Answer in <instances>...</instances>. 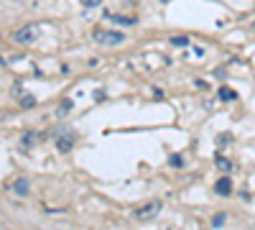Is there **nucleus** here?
Returning <instances> with one entry per match:
<instances>
[{"mask_svg": "<svg viewBox=\"0 0 255 230\" xmlns=\"http://www.w3.org/2000/svg\"><path fill=\"white\" fill-rule=\"evenodd\" d=\"M92 41L100 44V46H117L123 44L125 36L120 34V31H108V28H95L92 31Z\"/></svg>", "mask_w": 255, "mask_h": 230, "instance_id": "f257e3e1", "label": "nucleus"}, {"mask_svg": "<svg viewBox=\"0 0 255 230\" xmlns=\"http://www.w3.org/2000/svg\"><path fill=\"white\" fill-rule=\"evenodd\" d=\"M38 39V23H26L13 31V41L16 44H34Z\"/></svg>", "mask_w": 255, "mask_h": 230, "instance_id": "f03ea898", "label": "nucleus"}, {"mask_svg": "<svg viewBox=\"0 0 255 230\" xmlns=\"http://www.w3.org/2000/svg\"><path fill=\"white\" fill-rule=\"evenodd\" d=\"M158 212H161V202H158V199H153V202L138 207L136 212H133V218H136V220H153Z\"/></svg>", "mask_w": 255, "mask_h": 230, "instance_id": "7ed1b4c3", "label": "nucleus"}, {"mask_svg": "<svg viewBox=\"0 0 255 230\" xmlns=\"http://www.w3.org/2000/svg\"><path fill=\"white\" fill-rule=\"evenodd\" d=\"M72 146H74V133H62V136L56 138V148L62 151V153L72 151Z\"/></svg>", "mask_w": 255, "mask_h": 230, "instance_id": "20e7f679", "label": "nucleus"}, {"mask_svg": "<svg viewBox=\"0 0 255 230\" xmlns=\"http://www.w3.org/2000/svg\"><path fill=\"white\" fill-rule=\"evenodd\" d=\"M10 189H13V194L26 197L28 192H31V184H28V179H23V177H21V179H16V182H13V187H10Z\"/></svg>", "mask_w": 255, "mask_h": 230, "instance_id": "39448f33", "label": "nucleus"}, {"mask_svg": "<svg viewBox=\"0 0 255 230\" xmlns=\"http://www.w3.org/2000/svg\"><path fill=\"white\" fill-rule=\"evenodd\" d=\"M215 192H217L219 197H227V194H232V182H230L227 177H222V179L215 184Z\"/></svg>", "mask_w": 255, "mask_h": 230, "instance_id": "423d86ee", "label": "nucleus"}, {"mask_svg": "<svg viewBox=\"0 0 255 230\" xmlns=\"http://www.w3.org/2000/svg\"><path fill=\"white\" fill-rule=\"evenodd\" d=\"M105 18L112 21V23H120V26H133L136 18H128V15H117V13H105Z\"/></svg>", "mask_w": 255, "mask_h": 230, "instance_id": "0eeeda50", "label": "nucleus"}, {"mask_svg": "<svg viewBox=\"0 0 255 230\" xmlns=\"http://www.w3.org/2000/svg\"><path fill=\"white\" fill-rule=\"evenodd\" d=\"M215 164L222 169V172H232V161H230V159H224V156H219V153L215 156Z\"/></svg>", "mask_w": 255, "mask_h": 230, "instance_id": "6e6552de", "label": "nucleus"}, {"mask_svg": "<svg viewBox=\"0 0 255 230\" xmlns=\"http://www.w3.org/2000/svg\"><path fill=\"white\" fill-rule=\"evenodd\" d=\"M34 143H36V136H34V133H23V138H21V148L28 151Z\"/></svg>", "mask_w": 255, "mask_h": 230, "instance_id": "1a4fd4ad", "label": "nucleus"}, {"mask_svg": "<svg viewBox=\"0 0 255 230\" xmlns=\"http://www.w3.org/2000/svg\"><path fill=\"white\" fill-rule=\"evenodd\" d=\"M237 95L230 90V87H219V100H224V102H230V100H235Z\"/></svg>", "mask_w": 255, "mask_h": 230, "instance_id": "9d476101", "label": "nucleus"}, {"mask_svg": "<svg viewBox=\"0 0 255 230\" xmlns=\"http://www.w3.org/2000/svg\"><path fill=\"white\" fill-rule=\"evenodd\" d=\"M72 107H74V102H72V100H62V107L56 110V115H59V118H64V115L72 110Z\"/></svg>", "mask_w": 255, "mask_h": 230, "instance_id": "9b49d317", "label": "nucleus"}, {"mask_svg": "<svg viewBox=\"0 0 255 230\" xmlns=\"http://www.w3.org/2000/svg\"><path fill=\"white\" fill-rule=\"evenodd\" d=\"M36 105V97L34 95H23L21 97V107H34Z\"/></svg>", "mask_w": 255, "mask_h": 230, "instance_id": "f8f14e48", "label": "nucleus"}, {"mask_svg": "<svg viewBox=\"0 0 255 230\" xmlns=\"http://www.w3.org/2000/svg\"><path fill=\"white\" fill-rule=\"evenodd\" d=\"M171 44L182 49V46H186V44H189V39H186V36H176V39H171Z\"/></svg>", "mask_w": 255, "mask_h": 230, "instance_id": "ddd939ff", "label": "nucleus"}, {"mask_svg": "<svg viewBox=\"0 0 255 230\" xmlns=\"http://www.w3.org/2000/svg\"><path fill=\"white\" fill-rule=\"evenodd\" d=\"M171 166H176V169H182V166H184V159L179 156V153H174V156H171Z\"/></svg>", "mask_w": 255, "mask_h": 230, "instance_id": "4468645a", "label": "nucleus"}, {"mask_svg": "<svg viewBox=\"0 0 255 230\" xmlns=\"http://www.w3.org/2000/svg\"><path fill=\"white\" fill-rule=\"evenodd\" d=\"M79 3H82L84 8H95V5H100V0H79Z\"/></svg>", "mask_w": 255, "mask_h": 230, "instance_id": "2eb2a0df", "label": "nucleus"}, {"mask_svg": "<svg viewBox=\"0 0 255 230\" xmlns=\"http://www.w3.org/2000/svg\"><path fill=\"white\" fill-rule=\"evenodd\" d=\"M224 223V215H217V218H215V228H219Z\"/></svg>", "mask_w": 255, "mask_h": 230, "instance_id": "dca6fc26", "label": "nucleus"}, {"mask_svg": "<svg viewBox=\"0 0 255 230\" xmlns=\"http://www.w3.org/2000/svg\"><path fill=\"white\" fill-rule=\"evenodd\" d=\"M253 31H255V23H253Z\"/></svg>", "mask_w": 255, "mask_h": 230, "instance_id": "f3484780", "label": "nucleus"}, {"mask_svg": "<svg viewBox=\"0 0 255 230\" xmlns=\"http://www.w3.org/2000/svg\"><path fill=\"white\" fill-rule=\"evenodd\" d=\"M163 3H166V0H163Z\"/></svg>", "mask_w": 255, "mask_h": 230, "instance_id": "a211bd4d", "label": "nucleus"}]
</instances>
